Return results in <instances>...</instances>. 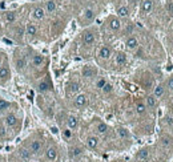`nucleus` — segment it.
<instances>
[{
	"label": "nucleus",
	"instance_id": "a19ab883",
	"mask_svg": "<svg viewBox=\"0 0 173 162\" xmlns=\"http://www.w3.org/2000/svg\"><path fill=\"white\" fill-rule=\"evenodd\" d=\"M144 162H150V161H148V159H145V161H144Z\"/></svg>",
	"mask_w": 173,
	"mask_h": 162
},
{
	"label": "nucleus",
	"instance_id": "ddd939ff",
	"mask_svg": "<svg viewBox=\"0 0 173 162\" xmlns=\"http://www.w3.org/2000/svg\"><path fill=\"white\" fill-rule=\"evenodd\" d=\"M112 54V50L109 46H101L100 50H99V56L101 58H109Z\"/></svg>",
	"mask_w": 173,
	"mask_h": 162
},
{
	"label": "nucleus",
	"instance_id": "39448f33",
	"mask_svg": "<svg viewBox=\"0 0 173 162\" xmlns=\"http://www.w3.org/2000/svg\"><path fill=\"white\" fill-rule=\"evenodd\" d=\"M87 104H88V97L85 94H77L75 97V105L77 108H84Z\"/></svg>",
	"mask_w": 173,
	"mask_h": 162
},
{
	"label": "nucleus",
	"instance_id": "6ab92c4d",
	"mask_svg": "<svg viewBox=\"0 0 173 162\" xmlns=\"http://www.w3.org/2000/svg\"><path fill=\"white\" fill-rule=\"evenodd\" d=\"M146 105H148V108H156V105H157V98H156L153 94L148 96L146 97Z\"/></svg>",
	"mask_w": 173,
	"mask_h": 162
},
{
	"label": "nucleus",
	"instance_id": "9b49d317",
	"mask_svg": "<svg viewBox=\"0 0 173 162\" xmlns=\"http://www.w3.org/2000/svg\"><path fill=\"white\" fill-rule=\"evenodd\" d=\"M152 8H153V1L152 0H144L141 3V11L144 13H149L152 11Z\"/></svg>",
	"mask_w": 173,
	"mask_h": 162
},
{
	"label": "nucleus",
	"instance_id": "dca6fc26",
	"mask_svg": "<svg viewBox=\"0 0 173 162\" xmlns=\"http://www.w3.org/2000/svg\"><path fill=\"white\" fill-rule=\"evenodd\" d=\"M148 157H149V150H148V149H141V150H138L137 154H136V158L141 159V161L148 159Z\"/></svg>",
	"mask_w": 173,
	"mask_h": 162
},
{
	"label": "nucleus",
	"instance_id": "2f4dec72",
	"mask_svg": "<svg viewBox=\"0 0 173 162\" xmlns=\"http://www.w3.org/2000/svg\"><path fill=\"white\" fill-rule=\"evenodd\" d=\"M112 89H113L112 84H108V82H107V84H105V85L103 86V89H101V90H103L104 93H111V92H112Z\"/></svg>",
	"mask_w": 173,
	"mask_h": 162
},
{
	"label": "nucleus",
	"instance_id": "7ed1b4c3",
	"mask_svg": "<svg viewBox=\"0 0 173 162\" xmlns=\"http://www.w3.org/2000/svg\"><path fill=\"white\" fill-rule=\"evenodd\" d=\"M45 158L47 161H49V162L56 161V158H57V149L55 146H49L45 150Z\"/></svg>",
	"mask_w": 173,
	"mask_h": 162
},
{
	"label": "nucleus",
	"instance_id": "4c0bfd02",
	"mask_svg": "<svg viewBox=\"0 0 173 162\" xmlns=\"http://www.w3.org/2000/svg\"><path fill=\"white\" fill-rule=\"evenodd\" d=\"M0 135H1V137H4V135H5V131H4V129L1 126H0Z\"/></svg>",
	"mask_w": 173,
	"mask_h": 162
},
{
	"label": "nucleus",
	"instance_id": "aec40b11",
	"mask_svg": "<svg viewBox=\"0 0 173 162\" xmlns=\"http://www.w3.org/2000/svg\"><path fill=\"white\" fill-rule=\"evenodd\" d=\"M15 65H16V68H17V69H19V70L24 69V68L27 66V62H25V58H23V57L16 58V60H15Z\"/></svg>",
	"mask_w": 173,
	"mask_h": 162
},
{
	"label": "nucleus",
	"instance_id": "37998d69",
	"mask_svg": "<svg viewBox=\"0 0 173 162\" xmlns=\"http://www.w3.org/2000/svg\"><path fill=\"white\" fill-rule=\"evenodd\" d=\"M115 162H121V161H115Z\"/></svg>",
	"mask_w": 173,
	"mask_h": 162
},
{
	"label": "nucleus",
	"instance_id": "c9c22d12",
	"mask_svg": "<svg viewBox=\"0 0 173 162\" xmlns=\"http://www.w3.org/2000/svg\"><path fill=\"white\" fill-rule=\"evenodd\" d=\"M8 102L7 101H4V100H0V112H1V110H4V109L5 108H8Z\"/></svg>",
	"mask_w": 173,
	"mask_h": 162
},
{
	"label": "nucleus",
	"instance_id": "bb28decb",
	"mask_svg": "<svg viewBox=\"0 0 173 162\" xmlns=\"http://www.w3.org/2000/svg\"><path fill=\"white\" fill-rule=\"evenodd\" d=\"M45 8L48 12H55L56 11V3H55L53 0H49V1L45 4Z\"/></svg>",
	"mask_w": 173,
	"mask_h": 162
},
{
	"label": "nucleus",
	"instance_id": "473e14b6",
	"mask_svg": "<svg viewBox=\"0 0 173 162\" xmlns=\"http://www.w3.org/2000/svg\"><path fill=\"white\" fill-rule=\"evenodd\" d=\"M63 135H64L67 139L72 138V130H71V129H64V130H63Z\"/></svg>",
	"mask_w": 173,
	"mask_h": 162
},
{
	"label": "nucleus",
	"instance_id": "c03bdc74",
	"mask_svg": "<svg viewBox=\"0 0 173 162\" xmlns=\"http://www.w3.org/2000/svg\"><path fill=\"white\" fill-rule=\"evenodd\" d=\"M133 1H137V0H133Z\"/></svg>",
	"mask_w": 173,
	"mask_h": 162
},
{
	"label": "nucleus",
	"instance_id": "412c9836",
	"mask_svg": "<svg viewBox=\"0 0 173 162\" xmlns=\"http://www.w3.org/2000/svg\"><path fill=\"white\" fill-rule=\"evenodd\" d=\"M117 15H119L120 17H127V16L129 15V9H128L125 5H121V7L117 8Z\"/></svg>",
	"mask_w": 173,
	"mask_h": 162
},
{
	"label": "nucleus",
	"instance_id": "ea45409f",
	"mask_svg": "<svg viewBox=\"0 0 173 162\" xmlns=\"http://www.w3.org/2000/svg\"><path fill=\"white\" fill-rule=\"evenodd\" d=\"M76 162H85V161H83V159H80V161H76Z\"/></svg>",
	"mask_w": 173,
	"mask_h": 162
},
{
	"label": "nucleus",
	"instance_id": "2eb2a0df",
	"mask_svg": "<svg viewBox=\"0 0 173 162\" xmlns=\"http://www.w3.org/2000/svg\"><path fill=\"white\" fill-rule=\"evenodd\" d=\"M109 28H111L112 31H119L120 28H121V23H120L119 19H116V17H112L109 20Z\"/></svg>",
	"mask_w": 173,
	"mask_h": 162
},
{
	"label": "nucleus",
	"instance_id": "1a4fd4ad",
	"mask_svg": "<svg viewBox=\"0 0 173 162\" xmlns=\"http://www.w3.org/2000/svg\"><path fill=\"white\" fill-rule=\"evenodd\" d=\"M44 15H45V11H44L41 7L35 8L33 11H32V17H33L35 20H41L43 17H44Z\"/></svg>",
	"mask_w": 173,
	"mask_h": 162
},
{
	"label": "nucleus",
	"instance_id": "e433bc0d",
	"mask_svg": "<svg viewBox=\"0 0 173 162\" xmlns=\"http://www.w3.org/2000/svg\"><path fill=\"white\" fill-rule=\"evenodd\" d=\"M166 85H168V88H169L170 90H173V77H170L169 80H168V82H166Z\"/></svg>",
	"mask_w": 173,
	"mask_h": 162
},
{
	"label": "nucleus",
	"instance_id": "393cba45",
	"mask_svg": "<svg viewBox=\"0 0 173 162\" xmlns=\"http://www.w3.org/2000/svg\"><path fill=\"white\" fill-rule=\"evenodd\" d=\"M162 94H164V86H162V85H157V86L154 88L153 96L156 97V98H160Z\"/></svg>",
	"mask_w": 173,
	"mask_h": 162
},
{
	"label": "nucleus",
	"instance_id": "9d476101",
	"mask_svg": "<svg viewBox=\"0 0 173 162\" xmlns=\"http://www.w3.org/2000/svg\"><path fill=\"white\" fill-rule=\"evenodd\" d=\"M125 45H127L128 49L133 50V49H136V48L138 46V41H137V39H136V37L131 36V37H128V39H127V42H125Z\"/></svg>",
	"mask_w": 173,
	"mask_h": 162
},
{
	"label": "nucleus",
	"instance_id": "c756f323",
	"mask_svg": "<svg viewBox=\"0 0 173 162\" xmlns=\"http://www.w3.org/2000/svg\"><path fill=\"white\" fill-rule=\"evenodd\" d=\"M20 155H21V158L23 159H29L31 158V151L27 150V149H20Z\"/></svg>",
	"mask_w": 173,
	"mask_h": 162
},
{
	"label": "nucleus",
	"instance_id": "b1692460",
	"mask_svg": "<svg viewBox=\"0 0 173 162\" xmlns=\"http://www.w3.org/2000/svg\"><path fill=\"white\" fill-rule=\"evenodd\" d=\"M43 61H44V57H43L41 54H35L33 58H32V64H33L35 66H39L41 65Z\"/></svg>",
	"mask_w": 173,
	"mask_h": 162
},
{
	"label": "nucleus",
	"instance_id": "f704fd0d",
	"mask_svg": "<svg viewBox=\"0 0 173 162\" xmlns=\"http://www.w3.org/2000/svg\"><path fill=\"white\" fill-rule=\"evenodd\" d=\"M47 89H48V84L47 82H41V84L39 85V90L40 92H45Z\"/></svg>",
	"mask_w": 173,
	"mask_h": 162
},
{
	"label": "nucleus",
	"instance_id": "cd10ccee",
	"mask_svg": "<svg viewBox=\"0 0 173 162\" xmlns=\"http://www.w3.org/2000/svg\"><path fill=\"white\" fill-rule=\"evenodd\" d=\"M107 131H108V126L104 122H100L99 125H97V133H100V134H105Z\"/></svg>",
	"mask_w": 173,
	"mask_h": 162
},
{
	"label": "nucleus",
	"instance_id": "a211bd4d",
	"mask_svg": "<svg viewBox=\"0 0 173 162\" xmlns=\"http://www.w3.org/2000/svg\"><path fill=\"white\" fill-rule=\"evenodd\" d=\"M16 122H17V118H16L15 114H7L5 116V123L8 126H15Z\"/></svg>",
	"mask_w": 173,
	"mask_h": 162
},
{
	"label": "nucleus",
	"instance_id": "f3484780",
	"mask_svg": "<svg viewBox=\"0 0 173 162\" xmlns=\"http://www.w3.org/2000/svg\"><path fill=\"white\" fill-rule=\"evenodd\" d=\"M36 33H37V28L35 27L33 24H28L25 27V35H28L29 37H33Z\"/></svg>",
	"mask_w": 173,
	"mask_h": 162
},
{
	"label": "nucleus",
	"instance_id": "6e6552de",
	"mask_svg": "<svg viewBox=\"0 0 173 162\" xmlns=\"http://www.w3.org/2000/svg\"><path fill=\"white\" fill-rule=\"evenodd\" d=\"M67 125H68V129H71V130H75V129L79 126V120H77V117L69 116L68 120H67Z\"/></svg>",
	"mask_w": 173,
	"mask_h": 162
},
{
	"label": "nucleus",
	"instance_id": "a878e982",
	"mask_svg": "<svg viewBox=\"0 0 173 162\" xmlns=\"http://www.w3.org/2000/svg\"><path fill=\"white\" fill-rule=\"evenodd\" d=\"M68 89L71 93H77L80 90V84H79V82H71V84L68 85Z\"/></svg>",
	"mask_w": 173,
	"mask_h": 162
},
{
	"label": "nucleus",
	"instance_id": "4468645a",
	"mask_svg": "<svg viewBox=\"0 0 173 162\" xmlns=\"http://www.w3.org/2000/svg\"><path fill=\"white\" fill-rule=\"evenodd\" d=\"M83 151L84 150H83L80 146H73L69 149V157H71V158H76V157L83 154Z\"/></svg>",
	"mask_w": 173,
	"mask_h": 162
},
{
	"label": "nucleus",
	"instance_id": "7c9ffc66",
	"mask_svg": "<svg viewBox=\"0 0 173 162\" xmlns=\"http://www.w3.org/2000/svg\"><path fill=\"white\" fill-rule=\"evenodd\" d=\"M146 110V106L144 104H141V102H138L137 105H136V112L138 113V114H142V113H145Z\"/></svg>",
	"mask_w": 173,
	"mask_h": 162
},
{
	"label": "nucleus",
	"instance_id": "20e7f679",
	"mask_svg": "<svg viewBox=\"0 0 173 162\" xmlns=\"http://www.w3.org/2000/svg\"><path fill=\"white\" fill-rule=\"evenodd\" d=\"M41 147H43V142H41V141L35 139V141H32V142H31V145H29V149H28V150L31 151V154H37V153H40Z\"/></svg>",
	"mask_w": 173,
	"mask_h": 162
},
{
	"label": "nucleus",
	"instance_id": "79ce46f5",
	"mask_svg": "<svg viewBox=\"0 0 173 162\" xmlns=\"http://www.w3.org/2000/svg\"><path fill=\"white\" fill-rule=\"evenodd\" d=\"M0 66H1V60H0Z\"/></svg>",
	"mask_w": 173,
	"mask_h": 162
},
{
	"label": "nucleus",
	"instance_id": "423d86ee",
	"mask_svg": "<svg viewBox=\"0 0 173 162\" xmlns=\"http://www.w3.org/2000/svg\"><path fill=\"white\" fill-rule=\"evenodd\" d=\"M83 42H84L85 45H92L93 42H95V35H93V32H91V31L84 32V35H83Z\"/></svg>",
	"mask_w": 173,
	"mask_h": 162
},
{
	"label": "nucleus",
	"instance_id": "c85d7f7f",
	"mask_svg": "<svg viewBox=\"0 0 173 162\" xmlns=\"http://www.w3.org/2000/svg\"><path fill=\"white\" fill-rule=\"evenodd\" d=\"M117 133H119V135L121 138H128V137H129V131H128L125 127H119V129H117Z\"/></svg>",
	"mask_w": 173,
	"mask_h": 162
},
{
	"label": "nucleus",
	"instance_id": "5701e85b",
	"mask_svg": "<svg viewBox=\"0 0 173 162\" xmlns=\"http://www.w3.org/2000/svg\"><path fill=\"white\" fill-rule=\"evenodd\" d=\"M4 19H5V21H8V23H13L16 20V12H13V11L7 12V13L4 15Z\"/></svg>",
	"mask_w": 173,
	"mask_h": 162
},
{
	"label": "nucleus",
	"instance_id": "f8f14e48",
	"mask_svg": "<svg viewBox=\"0 0 173 162\" xmlns=\"http://www.w3.org/2000/svg\"><path fill=\"white\" fill-rule=\"evenodd\" d=\"M116 64L117 65H125L127 64V54L124 52H117L116 53Z\"/></svg>",
	"mask_w": 173,
	"mask_h": 162
},
{
	"label": "nucleus",
	"instance_id": "4be33fe9",
	"mask_svg": "<svg viewBox=\"0 0 173 162\" xmlns=\"http://www.w3.org/2000/svg\"><path fill=\"white\" fill-rule=\"evenodd\" d=\"M84 19L88 20V21L93 20V19H95V11L91 9V8H87V9L84 11Z\"/></svg>",
	"mask_w": 173,
	"mask_h": 162
},
{
	"label": "nucleus",
	"instance_id": "f257e3e1",
	"mask_svg": "<svg viewBox=\"0 0 173 162\" xmlns=\"http://www.w3.org/2000/svg\"><path fill=\"white\" fill-rule=\"evenodd\" d=\"M9 77H11V70H9L8 65L7 64H1V66H0V81L5 82V81L9 80Z\"/></svg>",
	"mask_w": 173,
	"mask_h": 162
},
{
	"label": "nucleus",
	"instance_id": "72a5a7b5",
	"mask_svg": "<svg viewBox=\"0 0 173 162\" xmlns=\"http://www.w3.org/2000/svg\"><path fill=\"white\" fill-rule=\"evenodd\" d=\"M107 84V81H105V78H100V80L97 81V84H96V86L97 88H100V89H103V86Z\"/></svg>",
	"mask_w": 173,
	"mask_h": 162
},
{
	"label": "nucleus",
	"instance_id": "f03ea898",
	"mask_svg": "<svg viewBox=\"0 0 173 162\" xmlns=\"http://www.w3.org/2000/svg\"><path fill=\"white\" fill-rule=\"evenodd\" d=\"M81 74H83V77H85V78H92L97 74V70H96V68H93V66L87 65V66L83 68Z\"/></svg>",
	"mask_w": 173,
	"mask_h": 162
},
{
	"label": "nucleus",
	"instance_id": "0eeeda50",
	"mask_svg": "<svg viewBox=\"0 0 173 162\" xmlns=\"http://www.w3.org/2000/svg\"><path fill=\"white\" fill-rule=\"evenodd\" d=\"M87 146L89 149H96L99 146V138H97L96 135H89L88 138H87Z\"/></svg>",
	"mask_w": 173,
	"mask_h": 162
},
{
	"label": "nucleus",
	"instance_id": "58836bf2",
	"mask_svg": "<svg viewBox=\"0 0 173 162\" xmlns=\"http://www.w3.org/2000/svg\"><path fill=\"white\" fill-rule=\"evenodd\" d=\"M52 131H53L55 134H56V133H57V127H52Z\"/></svg>",
	"mask_w": 173,
	"mask_h": 162
}]
</instances>
